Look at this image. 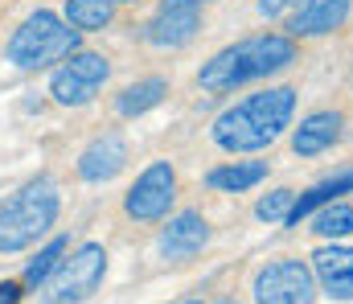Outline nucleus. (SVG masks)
<instances>
[{
  "instance_id": "nucleus-1",
  "label": "nucleus",
  "mask_w": 353,
  "mask_h": 304,
  "mask_svg": "<svg viewBox=\"0 0 353 304\" xmlns=\"http://www.w3.org/2000/svg\"><path fill=\"white\" fill-rule=\"evenodd\" d=\"M292 115H296V91L267 87V91H255L243 103L226 107L214 119L210 136L222 152H259V148H271L292 128Z\"/></svg>"
},
{
  "instance_id": "nucleus-2",
  "label": "nucleus",
  "mask_w": 353,
  "mask_h": 304,
  "mask_svg": "<svg viewBox=\"0 0 353 304\" xmlns=\"http://www.w3.org/2000/svg\"><path fill=\"white\" fill-rule=\"evenodd\" d=\"M296 41L288 33H251L226 50H218L201 70H197V83L201 91L210 95H226L234 87H247L255 79H271L279 70H288L296 62Z\"/></svg>"
},
{
  "instance_id": "nucleus-3",
  "label": "nucleus",
  "mask_w": 353,
  "mask_h": 304,
  "mask_svg": "<svg viewBox=\"0 0 353 304\" xmlns=\"http://www.w3.org/2000/svg\"><path fill=\"white\" fill-rule=\"evenodd\" d=\"M62 214V194H58V181L54 177H33L25 181L8 202L0 205V251L4 255H17L25 247H33L41 234L54 230Z\"/></svg>"
},
{
  "instance_id": "nucleus-4",
  "label": "nucleus",
  "mask_w": 353,
  "mask_h": 304,
  "mask_svg": "<svg viewBox=\"0 0 353 304\" xmlns=\"http://www.w3.org/2000/svg\"><path fill=\"white\" fill-rule=\"evenodd\" d=\"M79 41H83L79 29H70L58 12L37 8V12H29V17L21 21V29L8 37L4 58H8L17 70H50L54 62L70 58V54L79 50Z\"/></svg>"
},
{
  "instance_id": "nucleus-5",
  "label": "nucleus",
  "mask_w": 353,
  "mask_h": 304,
  "mask_svg": "<svg viewBox=\"0 0 353 304\" xmlns=\"http://www.w3.org/2000/svg\"><path fill=\"white\" fill-rule=\"evenodd\" d=\"M107 276V251L103 243H83L74 251H66V259L58 263V272L37 288L41 304H87L99 284Z\"/></svg>"
},
{
  "instance_id": "nucleus-6",
  "label": "nucleus",
  "mask_w": 353,
  "mask_h": 304,
  "mask_svg": "<svg viewBox=\"0 0 353 304\" xmlns=\"http://www.w3.org/2000/svg\"><path fill=\"white\" fill-rule=\"evenodd\" d=\"M111 79V62L103 54H90V50H74L70 58H62V66L50 74V95L62 107H87L103 83Z\"/></svg>"
},
{
  "instance_id": "nucleus-7",
  "label": "nucleus",
  "mask_w": 353,
  "mask_h": 304,
  "mask_svg": "<svg viewBox=\"0 0 353 304\" xmlns=\"http://www.w3.org/2000/svg\"><path fill=\"white\" fill-rule=\"evenodd\" d=\"M316 276L304 259H275L259 267L251 296L255 304H316Z\"/></svg>"
},
{
  "instance_id": "nucleus-8",
  "label": "nucleus",
  "mask_w": 353,
  "mask_h": 304,
  "mask_svg": "<svg viewBox=\"0 0 353 304\" xmlns=\"http://www.w3.org/2000/svg\"><path fill=\"white\" fill-rule=\"evenodd\" d=\"M173 202H176V169L169 161H152L132 181V190L123 194V214L132 222H161V218H169Z\"/></svg>"
},
{
  "instance_id": "nucleus-9",
  "label": "nucleus",
  "mask_w": 353,
  "mask_h": 304,
  "mask_svg": "<svg viewBox=\"0 0 353 304\" xmlns=\"http://www.w3.org/2000/svg\"><path fill=\"white\" fill-rule=\"evenodd\" d=\"M201 29V0H161L148 17V41L157 50H181Z\"/></svg>"
},
{
  "instance_id": "nucleus-10",
  "label": "nucleus",
  "mask_w": 353,
  "mask_h": 304,
  "mask_svg": "<svg viewBox=\"0 0 353 304\" xmlns=\"http://www.w3.org/2000/svg\"><path fill=\"white\" fill-rule=\"evenodd\" d=\"M210 247V222L197 210H181L169 218V226L161 230V255L169 263H189L193 255H201Z\"/></svg>"
},
{
  "instance_id": "nucleus-11",
  "label": "nucleus",
  "mask_w": 353,
  "mask_h": 304,
  "mask_svg": "<svg viewBox=\"0 0 353 304\" xmlns=\"http://www.w3.org/2000/svg\"><path fill=\"white\" fill-rule=\"evenodd\" d=\"M128 165V140L119 132H103L94 136L87 148L79 152V177L90 181V185H103L111 177H119Z\"/></svg>"
},
{
  "instance_id": "nucleus-12",
  "label": "nucleus",
  "mask_w": 353,
  "mask_h": 304,
  "mask_svg": "<svg viewBox=\"0 0 353 304\" xmlns=\"http://www.w3.org/2000/svg\"><path fill=\"white\" fill-rule=\"evenodd\" d=\"M312 276H316V288L333 301H353V251L350 247H337V243H325L312 251Z\"/></svg>"
},
{
  "instance_id": "nucleus-13",
  "label": "nucleus",
  "mask_w": 353,
  "mask_h": 304,
  "mask_svg": "<svg viewBox=\"0 0 353 304\" xmlns=\"http://www.w3.org/2000/svg\"><path fill=\"white\" fill-rule=\"evenodd\" d=\"M350 17V0H308L288 17V33L292 37H321L341 29Z\"/></svg>"
},
{
  "instance_id": "nucleus-14",
  "label": "nucleus",
  "mask_w": 353,
  "mask_h": 304,
  "mask_svg": "<svg viewBox=\"0 0 353 304\" xmlns=\"http://www.w3.org/2000/svg\"><path fill=\"white\" fill-rule=\"evenodd\" d=\"M341 128H345L341 111H316V115L300 119V128L292 132V152L296 156H321L341 140Z\"/></svg>"
},
{
  "instance_id": "nucleus-15",
  "label": "nucleus",
  "mask_w": 353,
  "mask_h": 304,
  "mask_svg": "<svg viewBox=\"0 0 353 304\" xmlns=\"http://www.w3.org/2000/svg\"><path fill=\"white\" fill-rule=\"evenodd\" d=\"M341 194H353V169H341V173H333V177H325V181H316L312 190L296 194L292 210L283 214V226H300L304 218H312V214H316L321 205L337 202Z\"/></svg>"
},
{
  "instance_id": "nucleus-16",
  "label": "nucleus",
  "mask_w": 353,
  "mask_h": 304,
  "mask_svg": "<svg viewBox=\"0 0 353 304\" xmlns=\"http://www.w3.org/2000/svg\"><path fill=\"white\" fill-rule=\"evenodd\" d=\"M267 177V161H230L205 173V185L218 194H247Z\"/></svg>"
},
{
  "instance_id": "nucleus-17",
  "label": "nucleus",
  "mask_w": 353,
  "mask_h": 304,
  "mask_svg": "<svg viewBox=\"0 0 353 304\" xmlns=\"http://www.w3.org/2000/svg\"><path fill=\"white\" fill-rule=\"evenodd\" d=\"M165 95H169V83H165L161 74H148V79H140V83H128V87L115 95V111H119L123 119H136V115L161 107Z\"/></svg>"
},
{
  "instance_id": "nucleus-18",
  "label": "nucleus",
  "mask_w": 353,
  "mask_h": 304,
  "mask_svg": "<svg viewBox=\"0 0 353 304\" xmlns=\"http://www.w3.org/2000/svg\"><path fill=\"white\" fill-rule=\"evenodd\" d=\"M115 21V0H66V25L79 33H103Z\"/></svg>"
},
{
  "instance_id": "nucleus-19",
  "label": "nucleus",
  "mask_w": 353,
  "mask_h": 304,
  "mask_svg": "<svg viewBox=\"0 0 353 304\" xmlns=\"http://www.w3.org/2000/svg\"><path fill=\"white\" fill-rule=\"evenodd\" d=\"M66 251H70V239H66V234H54V239L25 263V280H21V284H25V288H41V284L58 272V263L66 259Z\"/></svg>"
},
{
  "instance_id": "nucleus-20",
  "label": "nucleus",
  "mask_w": 353,
  "mask_h": 304,
  "mask_svg": "<svg viewBox=\"0 0 353 304\" xmlns=\"http://www.w3.org/2000/svg\"><path fill=\"white\" fill-rule=\"evenodd\" d=\"M312 230L321 234V239H345V234H353V205L350 202H329V205H321L316 214H312Z\"/></svg>"
},
{
  "instance_id": "nucleus-21",
  "label": "nucleus",
  "mask_w": 353,
  "mask_h": 304,
  "mask_svg": "<svg viewBox=\"0 0 353 304\" xmlns=\"http://www.w3.org/2000/svg\"><path fill=\"white\" fill-rule=\"evenodd\" d=\"M292 202H296V190H271L267 198H259L255 218H263V222H283V214L292 210Z\"/></svg>"
},
{
  "instance_id": "nucleus-22",
  "label": "nucleus",
  "mask_w": 353,
  "mask_h": 304,
  "mask_svg": "<svg viewBox=\"0 0 353 304\" xmlns=\"http://www.w3.org/2000/svg\"><path fill=\"white\" fill-rule=\"evenodd\" d=\"M300 4H308V0H259V12L267 21H288Z\"/></svg>"
},
{
  "instance_id": "nucleus-23",
  "label": "nucleus",
  "mask_w": 353,
  "mask_h": 304,
  "mask_svg": "<svg viewBox=\"0 0 353 304\" xmlns=\"http://www.w3.org/2000/svg\"><path fill=\"white\" fill-rule=\"evenodd\" d=\"M21 296H25L21 280H0V304H21Z\"/></svg>"
},
{
  "instance_id": "nucleus-24",
  "label": "nucleus",
  "mask_w": 353,
  "mask_h": 304,
  "mask_svg": "<svg viewBox=\"0 0 353 304\" xmlns=\"http://www.w3.org/2000/svg\"><path fill=\"white\" fill-rule=\"evenodd\" d=\"M115 4H132V0H115Z\"/></svg>"
},
{
  "instance_id": "nucleus-25",
  "label": "nucleus",
  "mask_w": 353,
  "mask_h": 304,
  "mask_svg": "<svg viewBox=\"0 0 353 304\" xmlns=\"http://www.w3.org/2000/svg\"><path fill=\"white\" fill-rule=\"evenodd\" d=\"M181 304H197V301H181Z\"/></svg>"
},
{
  "instance_id": "nucleus-26",
  "label": "nucleus",
  "mask_w": 353,
  "mask_h": 304,
  "mask_svg": "<svg viewBox=\"0 0 353 304\" xmlns=\"http://www.w3.org/2000/svg\"><path fill=\"white\" fill-rule=\"evenodd\" d=\"M218 304H234V301H218Z\"/></svg>"
}]
</instances>
